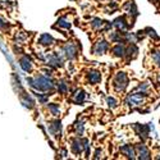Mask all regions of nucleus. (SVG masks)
<instances>
[{"label": "nucleus", "instance_id": "1", "mask_svg": "<svg viewBox=\"0 0 160 160\" xmlns=\"http://www.w3.org/2000/svg\"><path fill=\"white\" fill-rule=\"evenodd\" d=\"M30 85L35 88H37L38 91H49V90H52L54 85L51 83V81L48 78V77H44V76H38L35 78V81L30 79Z\"/></svg>", "mask_w": 160, "mask_h": 160}, {"label": "nucleus", "instance_id": "2", "mask_svg": "<svg viewBox=\"0 0 160 160\" xmlns=\"http://www.w3.org/2000/svg\"><path fill=\"white\" fill-rule=\"evenodd\" d=\"M114 85H115L117 91H124L126 90V87L128 86V78H127V76H126L124 72H119L117 74Z\"/></svg>", "mask_w": 160, "mask_h": 160}, {"label": "nucleus", "instance_id": "3", "mask_svg": "<svg viewBox=\"0 0 160 160\" xmlns=\"http://www.w3.org/2000/svg\"><path fill=\"white\" fill-rule=\"evenodd\" d=\"M108 48H109L108 42L104 41V40H101V41H99V42L96 44V46H95V49H94V52H95V54H98V55H102L104 52L108 50Z\"/></svg>", "mask_w": 160, "mask_h": 160}, {"label": "nucleus", "instance_id": "4", "mask_svg": "<svg viewBox=\"0 0 160 160\" xmlns=\"http://www.w3.org/2000/svg\"><path fill=\"white\" fill-rule=\"evenodd\" d=\"M49 131H50V133H51L52 136L59 137V136H60V132H62V126H60V122H59V121H57V122H54L52 124H50Z\"/></svg>", "mask_w": 160, "mask_h": 160}, {"label": "nucleus", "instance_id": "5", "mask_svg": "<svg viewBox=\"0 0 160 160\" xmlns=\"http://www.w3.org/2000/svg\"><path fill=\"white\" fill-rule=\"evenodd\" d=\"M136 149H137L138 155H140V158H141V159H150L149 150L146 149V146H145V145L140 143V145H137V146H136Z\"/></svg>", "mask_w": 160, "mask_h": 160}, {"label": "nucleus", "instance_id": "6", "mask_svg": "<svg viewBox=\"0 0 160 160\" xmlns=\"http://www.w3.org/2000/svg\"><path fill=\"white\" fill-rule=\"evenodd\" d=\"M64 52H65L67 58H69V59H73V58L77 55V50H76V48H74L72 44L65 45V48H64Z\"/></svg>", "mask_w": 160, "mask_h": 160}, {"label": "nucleus", "instance_id": "7", "mask_svg": "<svg viewBox=\"0 0 160 160\" xmlns=\"http://www.w3.org/2000/svg\"><path fill=\"white\" fill-rule=\"evenodd\" d=\"M100 79H101L100 72H98V71H91V72H88V81H90L92 85L98 83Z\"/></svg>", "mask_w": 160, "mask_h": 160}, {"label": "nucleus", "instance_id": "8", "mask_svg": "<svg viewBox=\"0 0 160 160\" xmlns=\"http://www.w3.org/2000/svg\"><path fill=\"white\" fill-rule=\"evenodd\" d=\"M121 151H122L123 154H126L128 158H131V159H135V151H133V149L131 148V146H128V145L122 146V148H121Z\"/></svg>", "mask_w": 160, "mask_h": 160}, {"label": "nucleus", "instance_id": "9", "mask_svg": "<svg viewBox=\"0 0 160 160\" xmlns=\"http://www.w3.org/2000/svg\"><path fill=\"white\" fill-rule=\"evenodd\" d=\"M113 52H114V55H115V57H123V55H124V52H126L124 46L121 45V44L115 45V46L113 48Z\"/></svg>", "mask_w": 160, "mask_h": 160}, {"label": "nucleus", "instance_id": "10", "mask_svg": "<svg viewBox=\"0 0 160 160\" xmlns=\"http://www.w3.org/2000/svg\"><path fill=\"white\" fill-rule=\"evenodd\" d=\"M21 67L23 68V71H26V72L31 71V62H30V59L27 57H24V58L21 59Z\"/></svg>", "mask_w": 160, "mask_h": 160}, {"label": "nucleus", "instance_id": "11", "mask_svg": "<svg viewBox=\"0 0 160 160\" xmlns=\"http://www.w3.org/2000/svg\"><path fill=\"white\" fill-rule=\"evenodd\" d=\"M72 151H73L74 154H81V151H82V142L79 141V140L73 141V145H72Z\"/></svg>", "mask_w": 160, "mask_h": 160}, {"label": "nucleus", "instance_id": "12", "mask_svg": "<svg viewBox=\"0 0 160 160\" xmlns=\"http://www.w3.org/2000/svg\"><path fill=\"white\" fill-rule=\"evenodd\" d=\"M52 41H54L52 37L48 33H45V35H42L41 37H40V44H42V45H51Z\"/></svg>", "mask_w": 160, "mask_h": 160}, {"label": "nucleus", "instance_id": "13", "mask_svg": "<svg viewBox=\"0 0 160 160\" xmlns=\"http://www.w3.org/2000/svg\"><path fill=\"white\" fill-rule=\"evenodd\" d=\"M114 24L117 26L119 30H124V28H127V23H126L124 17H119V18H117L115 22H114Z\"/></svg>", "mask_w": 160, "mask_h": 160}, {"label": "nucleus", "instance_id": "14", "mask_svg": "<svg viewBox=\"0 0 160 160\" xmlns=\"http://www.w3.org/2000/svg\"><path fill=\"white\" fill-rule=\"evenodd\" d=\"M85 100V92L83 91H78L77 94L74 95V102L79 104V102H82Z\"/></svg>", "mask_w": 160, "mask_h": 160}, {"label": "nucleus", "instance_id": "15", "mask_svg": "<svg viewBox=\"0 0 160 160\" xmlns=\"http://www.w3.org/2000/svg\"><path fill=\"white\" fill-rule=\"evenodd\" d=\"M49 110L51 112L52 115H58L59 114V106L55 104H49Z\"/></svg>", "mask_w": 160, "mask_h": 160}, {"label": "nucleus", "instance_id": "16", "mask_svg": "<svg viewBox=\"0 0 160 160\" xmlns=\"http://www.w3.org/2000/svg\"><path fill=\"white\" fill-rule=\"evenodd\" d=\"M58 23H59V26H62V27H65V28H71V23H69V22H67L64 18H60V19L58 21Z\"/></svg>", "mask_w": 160, "mask_h": 160}, {"label": "nucleus", "instance_id": "17", "mask_svg": "<svg viewBox=\"0 0 160 160\" xmlns=\"http://www.w3.org/2000/svg\"><path fill=\"white\" fill-rule=\"evenodd\" d=\"M102 21L101 19H94V22H92L91 24H92V27H94V28H100L101 27V26H102Z\"/></svg>", "mask_w": 160, "mask_h": 160}, {"label": "nucleus", "instance_id": "18", "mask_svg": "<svg viewBox=\"0 0 160 160\" xmlns=\"http://www.w3.org/2000/svg\"><path fill=\"white\" fill-rule=\"evenodd\" d=\"M106 102H108V105L110 106V108H115L117 106V101L113 98H106Z\"/></svg>", "mask_w": 160, "mask_h": 160}, {"label": "nucleus", "instance_id": "19", "mask_svg": "<svg viewBox=\"0 0 160 160\" xmlns=\"http://www.w3.org/2000/svg\"><path fill=\"white\" fill-rule=\"evenodd\" d=\"M76 133H77L78 136H82V133H83V123H82V122L77 124V131H76Z\"/></svg>", "mask_w": 160, "mask_h": 160}, {"label": "nucleus", "instance_id": "20", "mask_svg": "<svg viewBox=\"0 0 160 160\" xmlns=\"http://www.w3.org/2000/svg\"><path fill=\"white\" fill-rule=\"evenodd\" d=\"M152 58H154V60L160 65V51H154Z\"/></svg>", "mask_w": 160, "mask_h": 160}, {"label": "nucleus", "instance_id": "21", "mask_svg": "<svg viewBox=\"0 0 160 160\" xmlns=\"http://www.w3.org/2000/svg\"><path fill=\"white\" fill-rule=\"evenodd\" d=\"M146 31H149V35H150L151 37H154L155 40H159V36L155 33V31H154V30H151V28H146Z\"/></svg>", "mask_w": 160, "mask_h": 160}, {"label": "nucleus", "instance_id": "22", "mask_svg": "<svg viewBox=\"0 0 160 160\" xmlns=\"http://www.w3.org/2000/svg\"><path fill=\"white\" fill-rule=\"evenodd\" d=\"M59 91L63 92V94H64V92H67V85L64 82H60L59 83Z\"/></svg>", "mask_w": 160, "mask_h": 160}, {"label": "nucleus", "instance_id": "23", "mask_svg": "<svg viewBox=\"0 0 160 160\" xmlns=\"http://www.w3.org/2000/svg\"><path fill=\"white\" fill-rule=\"evenodd\" d=\"M5 26H7V24H5V23H3V21H2V19H0V28H3V27H5Z\"/></svg>", "mask_w": 160, "mask_h": 160}, {"label": "nucleus", "instance_id": "24", "mask_svg": "<svg viewBox=\"0 0 160 160\" xmlns=\"http://www.w3.org/2000/svg\"><path fill=\"white\" fill-rule=\"evenodd\" d=\"M159 79H160V77H159Z\"/></svg>", "mask_w": 160, "mask_h": 160}]
</instances>
